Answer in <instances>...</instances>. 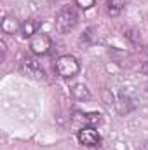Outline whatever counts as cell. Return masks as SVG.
<instances>
[{"instance_id": "obj_1", "label": "cell", "mask_w": 148, "mask_h": 150, "mask_svg": "<svg viewBox=\"0 0 148 150\" xmlns=\"http://www.w3.org/2000/svg\"><path fill=\"white\" fill-rule=\"evenodd\" d=\"M78 23V14L72 5H63L56 16V21H54V26L59 33H68L72 32Z\"/></svg>"}, {"instance_id": "obj_2", "label": "cell", "mask_w": 148, "mask_h": 150, "mask_svg": "<svg viewBox=\"0 0 148 150\" xmlns=\"http://www.w3.org/2000/svg\"><path fill=\"white\" fill-rule=\"evenodd\" d=\"M56 72L59 74V77L63 79H72L75 75H78L80 72V63L75 56L70 54H65V56H59L58 61H56Z\"/></svg>"}, {"instance_id": "obj_3", "label": "cell", "mask_w": 148, "mask_h": 150, "mask_svg": "<svg viewBox=\"0 0 148 150\" xmlns=\"http://www.w3.org/2000/svg\"><path fill=\"white\" fill-rule=\"evenodd\" d=\"M77 140H78L80 145L89 147V149L99 147V143H101V136H99V133H98L92 126H84V127L77 133Z\"/></svg>"}, {"instance_id": "obj_4", "label": "cell", "mask_w": 148, "mask_h": 150, "mask_svg": "<svg viewBox=\"0 0 148 150\" xmlns=\"http://www.w3.org/2000/svg\"><path fill=\"white\" fill-rule=\"evenodd\" d=\"M51 47H52V40L47 33H37L30 40V51L33 54H37V56L47 54L51 51Z\"/></svg>"}, {"instance_id": "obj_5", "label": "cell", "mask_w": 148, "mask_h": 150, "mask_svg": "<svg viewBox=\"0 0 148 150\" xmlns=\"http://www.w3.org/2000/svg\"><path fill=\"white\" fill-rule=\"evenodd\" d=\"M19 70H21V74L33 77V79H44L45 77V72H44L42 65L35 58H23L19 61Z\"/></svg>"}, {"instance_id": "obj_6", "label": "cell", "mask_w": 148, "mask_h": 150, "mask_svg": "<svg viewBox=\"0 0 148 150\" xmlns=\"http://www.w3.org/2000/svg\"><path fill=\"white\" fill-rule=\"evenodd\" d=\"M0 28H2L4 33H7V35H14L18 30H21V25L18 23V19H16L14 16H5V18L2 19Z\"/></svg>"}, {"instance_id": "obj_7", "label": "cell", "mask_w": 148, "mask_h": 150, "mask_svg": "<svg viewBox=\"0 0 148 150\" xmlns=\"http://www.w3.org/2000/svg\"><path fill=\"white\" fill-rule=\"evenodd\" d=\"M37 28H38V23L35 19H26V21H23L21 23V35L25 38H32L33 35H37Z\"/></svg>"}, {"instance_id": "obj_8", "label": "cell", "mask_w": 148, "mask_h": 150, "mask_svg": "<svg viewBox=\"0 0 148 150\" xmlns=\"http://www.w3.org/2000/svg\"><path fill=\"white\" fill-rule=\"evenodd\" d=\"M72 96L77 98V100H80V101L91 100V93H89L87 86H84V84H75L73 87H72Z\"/></svg>"}, {"instance_id": "obj_9", "label": "cell", "mask_w": 148, "mask_h": 150, "mask_svg": "<svg viewBox=\"0 0 148 150\" xmlns=\"http://www.w3.org/2000/svg\"><path fill=\"white\" fill-rule=\"evenodd\" d=\"M124 9V0H106V11L110 16H118Z\"/></svg>"}, {"instance_id": "obj_10", "label": "cell", "mask_w": 148, "mask_h": 150, "mask_svg": "<svg viewBox=\"0 0 148 150\" xmlns=\"http://www.w3.org/2000/svg\"><path fill=\"white\" fill-rule=\"evenodd\" d=\"M84 119H85V122L89 124V126H98V124H101V113H98V112H91V113H85L84 115Z\"/></svg>"}, {"instance_id": "obj_11", "label": "cell", "mask_w": 148, "mask_h": 150, "mask_svg": "<svg viewBox=\"0 0 148 150\" xmlns=\"http://www.w3.org/2000/svg\"><path fill=\"white\" fill-rule=\"evenodd\" d=\"M94 4H96V0H75V5H78L82 11H89V9H92Z\"/></svg>"}, {"instance_id": "obj_12", "label": "cell", "mask_w": 148, "mask_h": 150, "mask_svg": "<svg viewBox=\"0 0 148 150\" xmlns=\"http://www.w3.org/2000/svg\"><path fill=\"white\" fill-rule=\"evenodd\" d=\"M127 37L131 38V42H132V44H140V40H141L140 33H138L136 30H131V32H127Z\"/></svg>"}, {"instance_id": "obj_13", "label": "cell", "mask_w": 148, "mask_h": 150, "mask_svg": "<svg viewBox=\"0 0 148 150\" xmlns=\"http://www.w3.org/2000/svg\"><path fill=\"white\" fill-rule=\"evenodd\" d=\"M140 70H141V74H145V75H148V61H145L141 67H140Z\"/></svg>"}, {"instance_id": "obj_14", "label": "cell", "mask_w": 148, "mask_h": 150, "mask_svg": "<svg viewBox=\"0 0 148 150\" xmlns=\"http://www.w3.org/2000/svg\"><path fill=\"white\" fill-rule=\"evenodd\" d=\"M140 150H148V143H143V145L140 147Z\"/></svg>"}]
</instances>
